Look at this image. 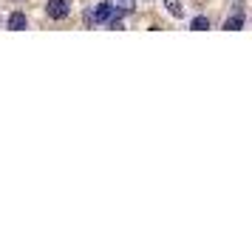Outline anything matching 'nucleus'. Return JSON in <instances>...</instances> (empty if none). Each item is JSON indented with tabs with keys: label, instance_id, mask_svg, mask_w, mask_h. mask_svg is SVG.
<instances>
[{
	"label": "nucleus",
	"instance_id": "obj_1",
	"mask_svg": "<svg viewBox=\"0 0 252 243\" xmlns=\"http://www.w3.org/2000/svg\"><path fill=\"white\" fill-rule=\"evenodd\" d=\"M114 14H116L114 3H96V9H94V12H88V17H85V20H88V23H91V20H94V23H108Z\"/></svg>",
	"mask_w": 252,
	"mask_h": 243
},
{
	"label": "nucleus",
	"instance_id": "obj_2",
	"mask_svg": "<svg viewBox=\"0 0 252 243\" xmlns=\"http://www.w3.org/2000/svg\"><path fill=\"white\" fill-rule=\"evenodd\" d=\"M46 12L51 20H65L71 12V6H68V0H48L46 3Z\"/></svg>",
	"mask_w": 252,
	"mask_h": 243
},
{
	"label": "nucleus",
	"instance_id": "obj_3",
	"mask_svg": "<svg viewBox=\"0 0 252 243\" xmlns=\"http://www.w3.org/2000/svg\"><path fill=\"white\" fill-rule=\"evenodd\" d=\"M9 28H12V31H23V28H26V14L23 12H14L12 17H9Z\"/></svg>",
	"mask_w": 252,
	"mask_h": 243
},
{
	"label": "nucleus",
	"instance_id": "obj_4",
	"mask_svg": "<svg viewBox=\"0 0 252 243\" xmlns=\"http://www.w3.org/2000/svg\"><path fill=\"white\" fill-rule=\"evenodd\" d=\"M241 26H244V14H232V17H227L224 28H227V31H238Z\"/></svg>",
	"mask_w": 252,
	"mask_h": 243
},
{
	"label": "nucleus",
	"instance_id": "obj_5",
	"mask_svg": "<svg viewBox=\"0 0 252 243\" xmlns=\"http://www.w3.org/2000/svg\"><path fill=\"white\" fill-rule=\"evenodd\" d=\"M190 28H193V31H207V28H210V20H207L204 14H198V17H193Z\"/></svg>",
	"mask_w": 252,
	"mask_h": 243
},
{
	"label": "nucleus",
	"instance_id": "obj_6",
	"mask_svg": "<svg viewBox=\"0 0 252 243\" xmlns=\"http://www.w3.org/2000/svg\"><path fill=\"white\" fill-rule=\"evenodd\" d=\"M164 6H167V12L173 14V17H184V9L179 0H164Z\"/></svg>",
	"mask_w": 252,
	"mask_h": 243
},
{
	"label": "nucleus",
	"instance_id": "obj_7",
	"mask_svg": "<svg viewBox=\"0 0 252 243\" xmlns=\"http://www.w3.org/2000/svg\"><path fill=\"white\" fill-rule=\"evenodd\" d=\"M116 12H133V0H119V9H116Z\"/></svg>",
	"mask_w": 252,
	"mask_h": 243
}]
</instances>
